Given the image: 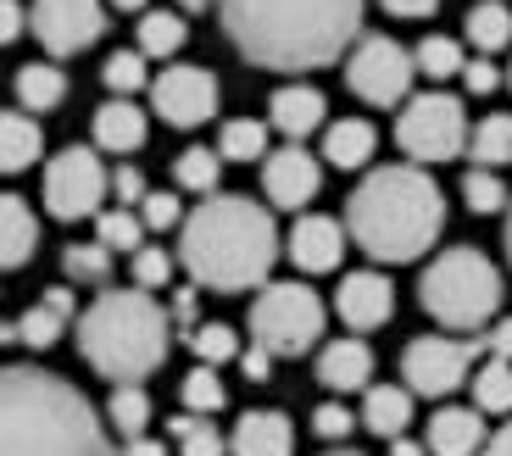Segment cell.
Wrapping results in <instances>:
<instances>
[{
  "mask_svg": "<svg viewBox=\"0 0 512 456\" xmlns=\"http://www.w3.org/2000/svg\"><path fill=\"white\" fill-rule=\"evenodd\" d=\"M323 456H362V451H323Z\"/></svg>",
  "mask_w": 512,
  "mask_h": 456,
  "instance_id": "obj_60",
  "label": "cell"
},
{
  "mask_svg": "<svg viewBox=\"0 0 512 456\" xmlns=\"http://www.w3.org/2000/svg\"><path fill=\"white\" fill-rule=\"evenodd\" d=\"M279 251H284L279 223L251 195H206L195 212H184L179 262L190 273V284H201V290L218 295L262 290Z\"/></svg>",
  "mask_w": 512,
  "mask_h": 456,
  "instance_id": "obj_2",
  "label": "cell"
},
{
  "mask_svg": "<svg viewBox=\"0 0 512 456\" xmlns=\"http://www.w3.org/2000/svg\"><path fill=\"white\" fill-rule=\"evenodd\" d=\"M468 151H474V167H507L512 162V117L507 112H490L485 123L468 134Z\"/></svg>",
  "mask_w": 512,
  "mask_h": 456,
  "instance_id": "obj_31",
  "label": "cell"
},
{
  "mask_svg": "<svg viewBox=\"0 0 512 456\" xmlns=\"http://www.w3.org/2000/svg\"><path fill=\"white\" fill-rule=\"evenodd\" d=\"M412 423V390L407 384H368L362 390V429L379 440H401Z\"/></svg>",
  "mask_w": 512,
  "mask_h": 456,
  "instance_id": "obj_24",
  "label": "cell"
},
{
  "mask_svg": "<svg viewBox=\"0 0 512 456\" xmlns=\"http://www.w3.org/2000/svg\"><path fill=\"white\" fill-rule=\"evenodd\" d=\"M184 12H140V56H179L184 51Z\"/></svg>",
  "mask_w": 512,
  "mask_h": 456,
  "instance_id": "obj_33",
  "label": "cell"
},
{
  "mask_svg": "<svg viewBox=\"0 0 512 456\" xmlns=\"http://www.w3.org/2000/svg\"><path fill=\"white\" fill-rule=\"evenodd\" d=\"M62 273H67L73 284L106 290V284H112V251H106L101 240H90V245H67V251H62Z\"/></svg>",
  "mask_w": 512,
  "mask_h": 456,
  "instance_id": "obj_35",
  "label": "cell"
},
{
  "mask_svg": "<svg viewBox=\"0 0 512 456\" xmlns=\"http://www.w3.org/2000/svg\"><path fill=\"white\" fill-rule=\"evenodd\" d=\"M390 456H429V445H423V440H407V434H401V440H390Z\"/></svg>",
  "mask_w": 512,
  "mask_h": 456,
  "instance_id": "obj_55",
  "label": "cell"
},
{
  "mask_svg": "<svg viewBox=\"0 0 512 456\" xmlns=\"http://www.w3.org/2000/svg\"><path fill=\"white\" fill-rule=\"evenodd\" d=\"M334 312H340V323L357 329V334L384 329V323L396 317V284L384 279L379 267L346 273V279H340V295H334Z\"/></svg>",
  "mask_w": 512,
  "mask_h": 456,
  "instance_id": "obj_15",
  "label": "cell"
},
{
  "mask_svg": "<svg viewBox=\"0 0 512 456\" xmlns=\"http://www.w3.org/2000/svg\"><path fill=\"white\" fill-rule=\"evenodd\" d=\"M167 434H173L179 456H229V440H223V434L212 429L206 418H195V412H179V418H167Z\"/></svg>",
  "mask_w": 512,
  "mask_h": 456,
  "instance_id": "obj_36",
  "label": "cell"
},
{
  "mask_svg": "<svg viewBox=\"0 0 512 456\" xmlns=\"http://www.w3.org/2000/svg\"><path fill=\"white\" fill-rule=\"evenodd\" d=\"M95 240L106 245V251H140L145 245V223H140V212H128V206H112V212H101L95 217Z\"/></svg>",
  "mask_w": 512,
  "mask_h": 456,
  "instance_id": "obj_38",
  "label": "cell"
},
{
  "mask_svg": "<svg viewBox=\"0 0 512 456\" xmlns=\"http://www.w3.org/2000/svg\"><path fill=\"white\" fill-rule=\"evenodd\" d=\"M0 340H12V323H0Z\"/></svg>",
  "mask_w": 512,
  "mask_h": 456,
  "instance_id": "obj_59",
  "label": "cell"
},
{
  "mask_svg": "<svg viewBox=\"0 0 512 456\" xmlns=\"http://www.w3.org/2000/svg\"><path fill=\"white\" fill-rule=\"evenodd\" d=\"M446 228V190L429 167L390 162L373 167L346 201V234L373 262H418Z\"/></svg>",
  "mask_w": 512,
  "mask_h": 456,
  "instance_id": "obj_4",
  "label": "cell"
},
{
  "mask_svg": "<svg viewBox=\"0 0 512 456\" xmlns=\"http://www.w3.org/2000/svg\"><path fill=\"white\" fill-rule=\"evenodd\" d=\"M412 78H418V62H412V51L390 34H362L346 56V84H351V95L368 101V106H407Z\"/></svg>",
  "mask_w": 512,
  "mask_h": 456,
  "instance_id": "obj_9",
  "label": "cell"
},
{
  "mask_svg": "<svg viewBox=\"0 0 512 456\" xmlns=\"http://www.w3.org/2000/svg\"><path fill=\"white\" fill-rule=\"evenodd\" d=\"M479 351L485 340H446V334H423L407 345L401 356V379L412 395H429V401H446L451 390L468 384V373L479 368Z\"/></svg>",
  "mask_w": 512,
  "mask_h": 456,
  "instance_id": "obj_11",
  "label": "cell"
},
{
  "mask_svg": "<svg viewBox=\"0 0 512 456\" xmlns=\"http://www.w3.org/2000/svg\"><path fill=\"white\" fill-rule=\"evenodd\" d=\"M190 351L201 356V368H223V362H240V334L229 323H201L190 334Z\"/></svg>",
  "mask_w": 512,
  "mask_h": 456,
  "instance_id": "obj_39",
  "label": "cell"
},
{
  "mask_svg": "<svg viewBox=\"0 0 512 456\" xmlns=\"http://www.w3.org/2000/svg\"><path fill=\"white\" fill-rule=\"evenodd\" d=\"M373 145H379V134H373V123H362V117H340V123L323 128V162L329 167H368Z\"/></svg>",
  "mask_w": 512,
  "mask_h": 456,
  "instance_id": "obj_26",
  "label": "cell"
},
{
  "mask_svg": "<svg viewBox=\"0 0 512 456\" xmlns=\"http://www.w3.org/2000/svg\"><path fill=\"white\" fill-rule=\"evenodd\" d=\"M485 456H512V423H501V429L485 440Z\"/></svg>",
  "mask_w": 512,
  "mask_h": 456,
  "instance_id": "obj_54",
  "label": "cell"
},
{
  "mask_svg": "<svg viewBox=\"0 0 512 456\" xmlns=\"http://www.w3.org/2000/svg\"><path fill=\"white\" fill-rule=\"evenodd\" d=\"M468 39H474V51H507L512 45V12L501 0H479L474 12H468Z\"/></svg>",
  "mask_w": 512,
  "mask_h": 456,
  "instance_id": "obj_34",
  "label": "cell"
},
{
  "mask_svg": "<svg viewBox=\"0 0 512 456\" xmlns=\"http://www.w3.org/2000/svg\"><path fill=\"white\" fill-rule=\"evenodd\" d=\"M290 451H295V429H290L284 412H273V406L245 412L229 434V456H290Z\"/></svg>",
  "mask_w": 512,
  "mask_h": 456,
  "instance_id": "obj_20",
  "label": "cell"
},
{
  "mask_svg": "<svg viewBox=\"0 0 512 456\" xmlns=\"http://www.w3.org/2000/svg\"><path fill=\"white\" fill-rule=\"evenodd\" d=\"M173 317L156 306L151 290H101L78 312V351L101 379L140 384L167 362Z\"/></svg>",
  "mask_w": 512,
  "mask_h": 456,
  "instance_id": "obj_5",
  "label": "cell"
},
{
  "mask_svg": "<svg viewBox=\"0 0 512 456\" xmlns=\"http://www.w3.org/2000/svg\"><path fill=\"white\" fill-rule=\"evenodd\" d=\"M17 101H23V112H56L67 101V73L56 62L17 67Z\"/></svg>",
  "mask_w": 512,
  "mask_h": 456,
  "instance_id": "obj_27",
  "label": "cell"
},
{
  "mask_svg": "<svg viewBox=\"0 0 512 456\" xmlns=\"http://www.w3.org/2000/svg\"><path fill=\"white\" fill-rule=\"evenodd\" d=\"M151 106L167 128H201L218 112V78L206 67H162L151 78Z\"/></svg>",
  "mask_w": 512,
  "mask_h": 456,
  "instance_id": "obj_13",
  "label": "cell"
},
{
  "mask_svg": "<svg viewBox=\"0 0 512 456\" xmlns=\"http://www.w3.org/2000/svg\"><path fill=\"white\" fill-rule=\"evenodd\" d=\"M390 17H435L440 12V0H379Z\"/></svg>",
  "mask_w": 512,
  "mask_h": 456,
  "instance_id": "obj_52",
  "label": "cell"
},
{
  "mask_svg": "<svg viewBox=\"0 0 512 456\" xmlns=\"http://www.w3.org/2000/svg\"><path fill=\"white\" fill-rule=\"evenodd\" d=\"M362 6L368 0H218V17L245 62L307 73L362 39Z\"/></svg>",
  "mask_w": 512,
  "mask_h": 456,
  "instance_id": "obj_1",
  "label": "cell"
},
{
  "mask_svg": "<svg viewBox=\"0 0 512 456\" xmlns=\"http://www.w3.org/2000/svg\"><path fill=\"white\" fill-rule=\"evenodd\" d=\"M101 84L128 101L134 89L151 84V73H145V56H140V51H112V56H106V67H101Z\"/></svg>",
  "mask_w": 512,
  "mask_h": 456,
  "instance_id": "obj_41",
  "label": "cell"
},
{
  "mask_svg": "<svg viewBox=\"0 0 512 456\" xmlns=\"http://www.w3.org/2000/svg\"><path fill=\"white\" fill-rule=\"evenodd\" d=\"M145 423H151V395L140 384H117L112 401H106V429H117L123 440H140Z\"/></svg>",
  "mask_w": 512,
  "mask_h": 456,
  "instance_id": "obj_32",
  "label": "cell"
},
{
  "mask_svg": "<svg viewBox=\"0 0 512 456\" xmlns=\"http://www.w3.org/2000/svg\"><path fill=\"white\" fill-rule=\"evenodd\" d=\"M462 201L474 206V212H501L512 195H507V184H501V173H490V167H468V173H462Z\"/></svg>",
  "mask_w": 512,
  "mask_h": 456,
  "instance_id": "obj_42",
  "label": "cell"
},
{
  "mask_svg": "<svg viewBox=\"0 0 512 456\" xmlns=\"http://www.w3.org/2000/svg\"><path fill=\"white\" fill-rule=\"evenodd\" d=\"M329 101H323V89L312 84H284L273 89V101H268V128H279L290 145H301L307 134H323L329 128Z\"/></svg>",
  "mask_w": 512,
  "mask_h": 456,
  "instance_id": "obj_17",
  "label": "cell"
},
{
  "mask_svg": "<svg viewBox=\"0 0 512 456\" xmlns=\"http://www.w3.org/2000/svg\"><path fill=\"white\" fill-rule=\"evenodd\" d=\"M140 223L151 228V234H162V228H184V206L173 190H151L140 201Z\"/></svg>",
  "mask_w": 512,
  "mask_h": 456,
  "instance_id": "obj_44",
  "label": "cell"
},
{
  "mask_svg": "<svg viewBox=\"0 0 512 456\" xmlns=\"http://www.w3.org/2000/svg\"><path fill=\"white\" fill-rule=\"evenodd\" d=\"M106 190H112V173L101 167V156H95L90 145H67V151L51 156V167H45V212L62 217V223L101 217Z\"/></svg>",
  "mask_w": 512,
  "mask_h": 456,
  "instance_id": "obj_10",
  "label": "cell"
},
{
  "mask_svg": "<svg viewBox=\"0 0 512 456\" xmlns=\"http://www.w3.org/2000/svg\"><path fill=\"white\" fill-rule=\"evenodd\" d=\"M462 84H468V95H496L501 73H496V62H490V56H479V62L462 67Z\"/></svg>",
  "mask_w": 512,
  "mask_h": 456,
  "instance_id": "obj_47",
  "label": "cell"
},
{
  "mask_svg": "<svg viewBox=\"0 0 512 456\" xmlns=\"http://www.w3.org/2000/svg\"><path fill=\"white\" fill-rule=\"evenodd\" d=\"M318 190H323V167L312 151H301V145L268 151V162H262V195H268V206L301 212V206L318 201Z\"/></svg>",
  "mask_w": 512,
  "mask_h": 456,
  "instance_id": "obj_14",
  "label": "cell"
},
{
  "mask_svg": "<svg viewBox=\"0 0 512 456\" xmlns=\"http://www.w3.org/2000/svg\"><path fill=\"white\" fill-rule=\"evenodd\" d=\"M0 456H112L90 395L51 368H0Z\"/></svg>",
  "mask_w": 512,
  "mask_h": 456,
  "instance_id": "obj_3",
  "label": "cell"
},
{
  "mask_svg": "<svg viewBox=\"0 0 512 456\" xmlns=\"http://www.w3.org/2000/svg\"><path fill=\"white\" fill-rule=\"evenodd\" d=\"M373 379V351L368 340H357V334H346V340H329L318 351V384L334 395H351V390H368Z\"/></svg>",
  "mask_w": 512,
  "mask_h": 456,
  "instance_id": "obj_18",
  "label": "cell"
},
{
  "mask_svg": "<svg viewBox=\"0 0 512 456\" xmlns=\"http://www.w3.org/2000/svg\"><path fill=\"white\" fill-rule=\"evenodd\" d=\"M485 412L474 406H440L435 418H429V451L435 456H485Z\"/></svg>",
  "mask_w": 512,
  "mask_h": 456,
  "instance_id": "obj_19",
  "label": "cell"
},
{
  "mask_svg": "<svg viewBox=\"0 0 512 456\" xmlns=\"http://www.w3.org/2000/svg\"><path fill=\"white\" fill-rule=\"evenodd\" d=\"M179 395H184V412H195V418H212V412L229 406V390H223L218 368H190L179 384Z\"/></svg>",
  "mask_w": 512,
  "mask_h": 456,
  "instance_id": "obj_37",
  "label": "cell"
},
{
  "mask_svg": "<svg viewBox=\"0 0 512 456\" xmlns=\"http://www.w3.org/2000/svg\"><path fill=\"white\" fill-rule=\"evenodd\" d=\"M323 295L312 284H295V279H279V284H262L251 301V345L279 362V356H307L323 334Z\"/></svg>",
  "mask_w": 512,
  "mask_h": 456,
  "instance_id": "obj_7",
  "label": "cell"
},
{
  "mask_svg": "<svg viewBox=\"0 0 512 456\" xmlns=\"http://www.w3.org/2000/svg\"><path fill=\"white\" fill-rule=\"evenodd\" d=\"M485 351L496 356V362H512V317H496V323H490Z\"/></svg>",
  "mask_w": 512,
  "mask_h": 456,
  "instance_id": "obj_49",
  "label": "cell"
},
{
  "mask_svg": "<svg viewBox=\"0 0 512 456\" xmlns=\"http://www.w3.org/2000/svg\"><path fill=\"white\" fill-rule=\"evenodd\" d=\"M418 301L451 334H479L485 323H496L501 312V273L485 251L474 245H451L435 262L423 267L418 279Z\"/></svg>",
  "mask_w": 512,
  "mask_h": 456,
  "instance_id": "obj_6",
  "label": "cell"
},
{
  "mask_svg": "<svg viewBox=\"0 0 512 456\" xmlns=\"http://www.w3.org/2000/svg\"><path fill=\"white\" fill-rule=\"evenodd\" d=\"M507 84H512V73H507Z\"/></svg>",
  "mask_w": 512,
  "mask_h": 456,
  "instance_id": "obj_61",
  "label": "cell"
},
{
  "mask_svg": "<svg viewBox=\"0 0 512 456\" xmlns=\"http://www.w3.org/2000/svg\"><path fill=\"white\" fill-rule=\"evenodd\" d=\"M240 373L251 384H268V373H273V356L262 351V345H251V351H240Z\"/></svg>",
  "mask_w": 512,
  "mask_h": 456,
  "instance_id": "obj_50",
  "label": "cell"
},
{
  "mask_svg": "<svg viewBox=\"0 0 512 456\" xmlns=\"http://www.w3.org/2000/svg\"><path fill=\"white\" fill-rule=\"evenodd\" d=\"M507 262H512V206H507Z\"/></svg>",
  "mask_w": 512,
  "mask_h": 456,
  "instance_id": "obj_58",
  "label": "cell"
},
{
  "mask_svg": "<svg viewBox=\"0 0 512 456\" xmlns=\"http://www.w3.org/2000/svg\"><path fill=\"white\" fill-rule=\"evenodd\" d=\"M474 412H485V418H507L512 412V362H496L490 356L485 368H474Z\"/></svg>",
  "mask_w": 512,
  "mask_h": 456,
  "instance_id": "obj_29",
  "label": "cell"
},
{
  "mask_svg": "<svg viewBox=\"0 0 512 456\" xmlns=\"http://www.w3.org/2000/svg\"><path fill=\"white\" fill-rule=\"evenodd\" d=\"M128 267H134V290H167V279H173V256L162 245H140L128 256Z\"/></svg>",
  "mask_w": 512,
  "mask_h": 456,
  "instance_id": "obj_43",
  "label": "cell"
},
{
  "mask_svg": "<svg viewBox=\"0 0 512 456\" xmlns=\"http://www.w3.org/2000/svg\"><path fill=\"white\" fill-rule=\"evenodd\" d=\"M206 6H218V0H179V12H206Z\"/></svg>",
  "mask_w": 512,
  "mask_h": 456,
  "instance_id": "obj_57",
  "label": "cell"
},
{
  "mask_svg": "<svg viewBox=\"0 0 512 456\" xmlns=\"http://www.w3.org/2000/svg\"><path fill=\"white\" fill-rule=\"evenodd\" d=\"M212 151L223 162H268V123H251V117H234L218 128V145Z\"/></svg>",
  "mask_w": 512,
  "mask_h": 456,
  "instance_id": "obj_28",
  "label": "cell"
},
{
  "mask_svg": "<svg viewBox=\"0 0 512 456\" xmlns=\"http://www.w3.org/2000/svg\"><path fill=\"white\" fill-rule=\"evenodd\" d=\"M346 228L334 223V217H295V228L284 234V251H290V262L301 267V273H334L340 267V256H346Z\"/></svg>",
  "mask_w": 512,
  "mask_h": 456,
  "instance_id": "obj_16",
  "label": "cell"
},
{
  "mask_svg": "<svg viewBox=\"0 0 512 456\" xmlns=\"http://www.w3.org/2000/svg\"><path fill=\"white\" fill-rule=\"evenodd\" d=\"M34 245H39V217L28 212V201L0 190V273L34 262Z\"/></svg>",
  "mask_w": 512,
  "mask_h": 456,
  "instance_id": "obj_22",
  "label": "cell"
},
{
  "mask_svg": "<svg viewBox=\"0 0 512 456\" xmlns=\"http://www.w3.org/2000/svg\"><path fill=\"white\" fill-rule=\"evenodd\" d=\"M396 145L407 151V162L429 167V162H451L468 151V112L457 95H412L396 117Z\"/></svg>",
  "mask_w": 512,
  "mask_h": 456,
  "instance_id": "obj_8",
  "label": "cell"
},
{
  "mask_svg": "<svg viewBox=\"0 0 512 456\" xmlns=\"http://www.w3.org/2000/svg\"><path fill=\"white\" fill-rule=\"evenodd\" d=\"M28 28L51 56H78L106 34V6L101 0H34Z\"/></svg>",
  "mask_w": 512,
  "mask_h": 456,
  "instance_id": "obj_12",
  "label": "cell"
},
{
  "mask_svg": "<svg viewBox=\"0 0 512 456\" xmlns=\"http://www.w3.org/2000/svg\"><path fill=\"white\" fill-rule=\"evenodd\" d=\"M23 28H28V12L17 6V0H0V45H12Z\"/></svg>",
  "mask_w": 512,
  "mask_h": 456,
  "instance_id": "obj_51",
  "label": "cell"
},
{
  "mask_svg": "<svg viewBox=\"0 0 512 456\" xmlns=\"http://www.w3.org/2000/svg\"><path fill=\"white\" fill-rule=\"evenodd\" d=\"M95 145L106 156H134L145 145V112L134 101H123V95L101 101V112H95Z\"/></svg>",
  "mask_w": 512,
  "mask_h": 456,
  "instance_id": "obj_23",
  "label": "cell"
},
{
  "mask_svg": "<svg viewBox=\"0 0 512 456\" xmlns=\"http://www.w3.org/2000/svg\"><path fill=\"white\" fill-rule=\"evenodd\" d=\"M106 6H117V12H145V0H106Z\"/></svg>",
  "mask_w": 512,
  "mask_h": 456,
  "instance_id": "obj_56",
  "label": "cell"
},
{
  "mask_svg": "<svg viewBox=\"0 0 512 456\" xmlns=\"http://www.w3.org/2000/svg\"><path fill=\"white\" fill-rule=\"evenodd\" d=\"M117 456H167L162 440H151V434H140V440H123V451Z\"/></svg>",
  "mask_w": 512,
  "mask_h": 456,
  "instance_id": "obj_53",
  "label": "cell"
},
{
  "mask_svg": "<svg viewBox=\"0 0 512 456\" xmlns=\"http://www.w3.org/2000/svg\"><path fill=\"white\" fill-rule=\"evenodd\" d=\"M218 178H223V156L206 151V145H190V151H179V162H173V184L190 195H218Z\"/></svg>",
  "mask_w": 512,
  "mask_h": 456,
  "instance_id": "obj_30",
  "label": "cell"
},
{
  "mask_svg": "<svg viewBox=\"0 0 512 456\" xmlns=\"http://www.w3.org/2000/svg\"><path fill=\"white\" fill-rule=\"evenodd\" d=\"M45 156V128L28 112H0V173H28Z\"/></svg>",
  "mask_w": 512,
  "mask_h": 456,
  "instance_id": "obj_25",
  "label": "cell"
},
{
  "mask_svg": "<svg viewBox=\"0 0 512 456\" xmlns=\"http://www.w3.org/2000/svg\"><path fill=\"white\" fill-rule=\"evenodd\" d=\"M412 62H418V73H429V78H457L462 67H468V56H462V45L457 39H446V34H429L412 51Z\"/></svg>",
  "mask_w": 512,
  "mask_h": 456,
  "instance_id": "obj_40",
  "label": "cell"
},
{
  "mask_svg": "<svg viewBox=\"0 0 512 456\" xmlns=\"http://www.w3.org/2000/svg\"><path fill=\"white\" fill-rule=\"evenodd\" d=\"M357 423H362V418H351V406H346V401H323L318 412H312V429H318L323 440H346Z\"/></svg>",
  "mask_w": 512,
  "mask_h": 456,
  "instance_id": "obj_45",
  "label": "cell"
},
{
  "mask_svg": "<svg viewBox=\"0 0 512 456\" xmlns=\"http://www.w3.org/2000/svg\"><path fill=\"white\" fill-rule=\"evenodd\" d=\"M67 323H73V290L56 284V290L39 295V306H28V312L12 323V340H23L28 351H51V345L67 334Z\"/></svg>",
  "mask_w": 512,
  "mask_h": 456,
  "instance_id": "obj_21",
  "label": "cell"
},
{
  "mask_svg": "<svg viewBox=\"0 0 512 456\" xmlns=\"http://www.w3.org/2000/svg\"><path fill=\"white\" fill-rule=\"evenodd\" d=\"M145 195H151V190H145V173H140V167H117V173H112V201H117V206H128V212H134Z\"/></svg>",
  "mask_w": 512,
  "mask_h": 456,
  "instance_id": "obj_46",
  "label": "cell"
},
{
  "mask_svg": "<svg viewBox=\"0 0 512 456\" xmlns=\"http://www.w3.org/2000/svg\"><path fill=\"white\" fill-rule=\"evenodd\" d=\"M167 317H173V329H179L184 340H190V334L201 329V301H195V284L173 295V312H167Z\"/></svg>",
  "mask_w": 512,
  "mask_h": 456,
  "instance_id": "obj_48",
  "label": "cell"
}]
</instances>
